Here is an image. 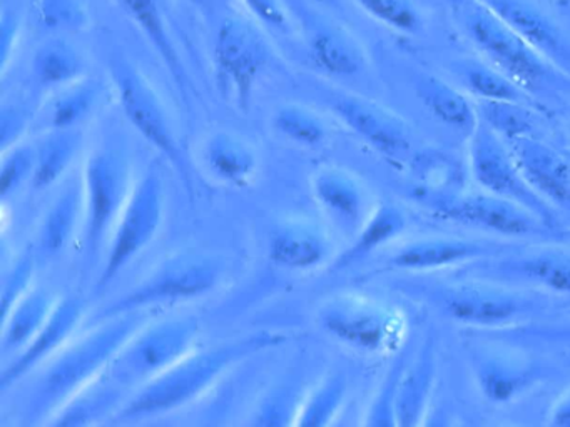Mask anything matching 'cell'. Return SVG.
<instances>
[{
    "mask_svg": "<svg viewBox=\"0 0 570 427\" xmlns=\"http://www.w3.org/2000/svg\"><path fill=\"white\" fill-rule=\"evenodd\" d=\"M145 312L121 314L98 320L79 339L66 344L42 374L29 403L31 423L58 414L66 404L108 373L119 350L145 326Z\"/></svg>",
    "mask_w": 570,
    "mask_h": 427,
    "instance_id": "obj_1",
    "label": "cell"
},
{
    "mask_svg": "<svg viewBox=\"0 0 570 427\" xmlns=\"http://www.w3.org/2000/svg\"><path fill=\"white\" fill-rule=\"evenodd\" d=\"M286 334L256 332L208 349L193 350L185 359L138 387L119 409V420H139L179 409L212 389L236 364L285 342Z\"/></svg>",
    "mask_w": 570,
    "mask_h": 427,
    "instance_id": "obj_2",
    "label": "cell"
},
{
    "mask_svg": "<svg viewBox=\"0 0 570 427\" xmlns=\"http://www.w3.org/2000/svg\"><path fill=\"white\" fill-rule=\"evenodd\" d=\"M406 294L462 326L507 329L537 319L552 309L547 294L493 280L465 277L455 280L415 279L406 282Z\"/></svg>",
    "mask_w": 570,
    "mask_h": 427,
    "instance_id": "obj_3",
    "label": "cell"
},
{
    "mask_svg": "<svg viewBox=\"0 0 570 427\" xmlns=\"http://www.w3.org/2000/svg\"><path fill=\"white\" fill-rule=\"evenodd\" d=\"M466 39L490 66L509 77L533 100L570 93V77L533 50L480 0H460L452 6Z\"/></svg>",
    "mask_w": 570,
    "mask_h": 427,
    "instance_id": "obj_4",
    "label": "cell"
},
{
    "mask_svg": "<svg viewBox=\"0 0 570 427\" xmlns=\"http://www.w3.org/2000/svg\"><path fill=\"white\" fill-rule=\"evenodd\" d=\"M222 260L198 250H186L159 264L135 289L106 307L96 320L138 312L159 304L183 302L208 296L223 277Z\"/></svg>",
    "mask_w": 570,
    "mask_h": 427,
    "instance_id": "obj_5",
    "label": "cell"
},
{
    "mask_svg": "<svg viewBox=\"0 0 570 427\" xmlns=\"http://www.w3.org/2000/svg\"><path fill=\"white\" fill-rule=\"evenodd\" d=\"M198 336L193 317L146 324L119 350L106 376L122 389L141 387L196 350Z\"/></svg>",
    "mask_w": 570,
    "mask_h": 427,
    "instance_id": "obj_6",
    "label": "cell"
},
{
    "mask_svg": "<svg viewBox=\"0 0 570 427\" xmlns=\"http://www.w3.org/2000/svg\"><path fill=\"white\" fill-rule=\"evenodd\" d=\"M318 320L328 336L363 354L393 352L405 337L402 314L365 294L332 297L320 309Z\"/></svg>",
    "mask_w": 570,
    "mask_h": 427,
    "instance_id": "obj_7",
    "label": "cell"
},
{
    "mask_svg": "<svg viewBox=\"0 0 570 427\" xmlns=\"http://www.w3.org/2000/svg\"><path fill=\"white\" fill-rule=\"evenodd\" d=\"M85 249L95 259L112 232L119 214L129 199L132 186L131 163L121 150L102 147L86 160L85 172Z\"/></svg>",
    "mask_w": 570,
    "mask_h": 427,
    "instance_id": "obj_8",
    "label": "cell"
},
{
    "mask_svg": "<svg viewBox=\"0 0 570 427\" xmlns=\"http://www.w3.org/2000/svg\"><path fill=\"white\" fill-rule=\"evenodd\" d=\"M109 72H111L122 112L135 129L178 170L193 199L191 176L158 92L153 89L151 83L136 63L122 53L111 57Z\"/></svg>",
    "mask_w": 570,
    "mask_h": 427,
    "instance_id": "obj_9",
    "label": "cell"
},
{
    "mask_svg": "<svg viewBox=\"0 0 570 427\" xmlns=\"http://www.w3.org/2000/svg\"><path fill=\"white\" fill-rule=\"evenodd\" d=\"M466 359L480 394L497 406L520 399L553 374L549 364L513 340L469 344Z\"/></svg>",
    "mask_w": 570,
    "mask_h": 427,
    "instance_id": "obj_10",
    "label": "cell"
},
{
    "mask_svg": "<svg viewBox=\"0 0 570 427\" xmlns=\"http://www.w3.org/2000/svg\"><path fill=\"white\" fill-rule=\"evenodd\" d=\"M469 163L473 180L492 196L519 203L539 217L547 227L556 229L557 214L527 182L505 140L485 123L479 122L469 137Z\"/></svg>",
    "mask_w": 570,
    "mask_h": 427,
    "instance_id": "obj_11",
    "label": "cell"
},
{
    "mask_svg": "<svg viewBox=\"0 0 570 427\" xmlns=\"http://www.w3.org/2000/svg\"><path fill=\"white\" fill-rule=\"evenodd\" d=\"M165 216V187L156 170H148L132 186L118 222L111 232L108 256L98 280V289H105L116 276L139 256L158 234Z\"/></svg>",
    "mask_w": 570,
    "mask_h": 427,
    "instance_id": "obj_12",
    "label": "cell"
},
{
    "mask_svg": "<svg viewBox=\"0 0 570 427\" xmlns=\"http://www.w3.org/2000/svg\"><path fill=\"white\" fill-rule=\"evenodd\" d=\"M462 276L507 286L570 294V246H515L499 256L476 260Z\"/></svg>",
    "mask_w": 570,
    "mask_h": 427,
    "instance_id": "obj_13",
    "label": "cell"
},
{
    "mask_svg": "<svg viewBox=\"0 0 570 427\" xmlns=\"http://www.w3.org/2000/svg\"><path fill=\"white\" fill-rule=\"evenodd\" d=\"M269 46L262 30L242 17L223 20L216 33V77L223 92L248 109L256 80L269 62Z\"/></svg>",
    "mask_w": 570,
    "mask_h": 427,
    "instance_id": "obj_14",
    "label": "cell"
},
{
    "mask_svg": "<svg viewBox=\"0 0 570 427\" xmlns=\"http://www.w3.org/2000/svg\"><path fill=\"white\" fill-rule=\"evenodd\" d=\"M433 216L509 239L547 237L552 229L519 203L485 192H459L429 203Z\"/></svg>",
    "mask_w": 570,
    "mask_h": 427,
    "instance_id": "obj_15",
    "label": "cell"
},
{
    "mask_svg": "<svg viewBox=\"0 0 570 427\" xmlns=\"http://www.w3.org/2000/svg\"><path fill=\"white\" fill-rule=\"evenodd\" d=\"M330 109L380 156L396 163L410 159L412 130L399 113L375 100L348 92L335 93L330 100Z\"/></svg>",
    "mask_w": 570,
    "mask_h": 427,
    "instance_id": "obj_16",
    "label": "cell"
},
{
    "mask_svg": "<svg viewBox=\"0 0 570 427\" xmlns=\"http://www.w3.org/2000/svg\"><path fill=\"white\" fill-rule=\"evenodd\" d=\"M515 244L487 242L460 237H430L413 240L392 254L386 266L402 272H433L446 267L465 266L513 249Z\"/></svg>",
    "mask_w": 570,
    "mask_h": 427,
    "instance_id": "obj_17",
    "label": "cell"
},
{
    "mask_svg": "<svg viewBox=\"0 0 570 427\" xmlns=\"http://www.w3.org/2000/svg\"><path fill=\"white\" fill-rule=\"evenodd\" d=\"M533 50L570 77V36L529 0H480Z\"/></svg>",
    "mask_w": 570,
    "mask_h": 427,
    "instance_id": "obj_18",
    "label": "cell"
},
{
    "mask_svg": "<svg viewBox=\"0 0 570 427\" xmlns=\"http://www.w3.org/2000/svg\"><path fill=\"white\" fill-rule=\"evenodd\" d=\"M529 186L553 209H570V159L537 136L505 140Z\"/></svg>",
    "mask_w": 570,
    "mask_h": 427,
    "instance_id": "obj_19",
    "label": "cell"
},
{
    "mask_svg": "<svg viewBox=\"0 0 570 427\" xmlns=\"http://www.w3.org/2000/svg\"><path fill=\"white\" fill-rule=\"evenodd\" d=\"M85 300L76 296L61 297L52 310L48 322L36 334L35 339L18 354L14 363L9 364L0 376V390L24 379L32 369L51 360L69 342L85 316Z\"/></svg>",
    "mask_w": 570,
    "mask_h": 427,
    "instance_id": "obj_20",
    "label": "cell"
},
{
    "mask_svg": "<svg viewBox=\"0 0 570 427\" xmlns=\"http://www.w3.org/2000/svg\"><path fill=\"white\" fill-rule=\"evenodd\" d=\"M312 186L316 202L330 222L353 239L373 210L365 186L348 170L336 167L318 170Z\"/></svg>",
    "mask_w": 570,
    "mask_h": 427,
    "instance_id": "obj_21",
    "label": "cell"
},
{
    "mask_svg": "<svg viewBox=\"0 0 570 427\" xmlns=\"http://www.w3.org/2000/svg\"><path fill=\"white\" fill-rule=\"evenodd\" d=\"M436 369L435 337L426 336L400 377L395 397L396 426L413 427L423 423L435 389Z\"/></svg>",
    "mask_w": 570,
    "mask_h": 427,
    "instance_id": "obj_22",
    "label": "cell"
},
{
    "mask_svg": "<svg viewBox=\"0 0 570 427\" xmlns=\"http://www.w3.org/2000/svg\"><path fill=\"white\" fill-rule=\"evenodd\" d=\"M268 256L272 262L286 269H315L328 259L330 240L315 224H282L272 234Z\"/></svg>",
    "mask_w": 570,
    "mask_h": 427,
    "instance_id": "obj_23",
    "label": "cell"
},
{
    "mask_svg": "<svg viewBox=\"0 0 570 427\" xmlns=\"http://www.w3.org/2000/svg\"><path fill=\"white\" fill-rule=\"evenodd\" d=\"M308 43L316 67L330 76H358L368 63L360 40L340 23L325 20L316 23Z\"/></svg>",
    "mask_w": 570,
    "mask_h": 427,
    "instance_id": "obj_24",
    "label": "cell"
},
{
    "mask_svg": "<svg viewBox=\"0 0 570 427\" xmlns=\"http://www.w3.org/2000/svg\"><path fill=\"white\" fill-rule=\"evenodd\" d=\"M413 83L416 99L429 110L433 119L449 129L465 133L466 137L476 129L480 122L476 106L470 102L462 90L440 77L425 72L419 73Z\"/></svg>",
    "mask_w": 570,
    "mask_h": 427,
    "instance_id": "obj_25",
    "label": "cell"
},
{
    "mask_svg": "<svg viewBox=\"0 0 570 427\" xmlns=\"http://www.w3.org/2000/svg\"><path fill=\"white\" fill-rule=\"evenodd\" d=\"M85 182L72 179L51 203L39 232V244L46 256L55 257L65 252L75 240L79 226L85 227Z\"/></svg>",
    "mask_w": 570,
    "mask_h": 427,
    "instance_id": "obj_26",
    "label": "cell"
},
{
    "mask_svg": "<svg viewBox=\"0 0 570 427\" xmlns=\"http://www.w3.org/2000/svg\"><path fill=\"white\" fill-rule=\"evenodd\" d=\"M203 159L209 172L225 183L245 186L258 170L253 147L235 133L216 132L203 146Z\"/></svg>",
    "mask_w": 570,
    "mask_h": 427,
    "instance_id": "obj_27",
    "label": "cell"
},
{
    "mask_svg": "<svg viewBox=\"0 0 570 427\" xmlns=\"http://www.w3.org/2000/svg\"><path fill=\"white\" fill-rule=\"evenodd\" d=\"M58 300L49 290H29L2 319V352H21L48 322Z\"/></svg>",
    "mask_w": 570,
    "mask_h": 427,
    "instance_id": "obj_28",
    "label": "cell"
},
{
    "mask_svg": "<svg viewBox=\"0 0 570 427\" xmlns=\"http://www.w3.org/2000/svg\"><path fill=\"white\" fill-rule=\"evenodd\" d=\"M116 3L125 10L126 16L131 17L132 22L148 37L149 42L165 62L166 69L169 70L173 79L178 83L179 89L186 92L188 90V77H186L185 67H183L171 33H169L168 26H166L161 0H116Z\"/></svg>",
    "mask_w": 570,
    "mask_h": 427,
    "instance_id": "obj_29",
    "label": "cell"
},
{
    "mask_svg": "<svg viewBox=\"0 0 570 427\" xmlns=\"http://www.w3.org/2000/svg\"><path fill=\"white\" fill-rule=\"evenodd\" d=\"M406 229V217L393 203L383 202L373 207L362 229L355 234L348 249L336 260V269H345L352 264L366 259L370 254L399 239Z\"/></svg>",
    "mask_w": 570,
    "mask_h": 427,
    "instance_id": "obj_30",
    "label": "cell"
},
{
    "mask_svg": "<svg viewBox=\"0 0 570 427\" xmlns=\"http://www.w3.org/2000/svg\"><path fill=\"white\" fill-rule=\"evenodd\" d=\"M82 136L76 129H49L36 146V170L32 187L46 190L66 176L81 152Z\"/></svg>",
    "mask_w": 570,
    "mask_h": 427,
    "instance_id": "obj_31",
    "label": "cell"
},
{
    "mask_svg": "<svg viewBox=\"0 0 570 427\" xmlns=\"http://www.w3.org/2000/svg\"><path fill=\"white\" fill-rule=\"evenodd\" d=\"M452 70L463 89L476 100H493V102L532 103V97L527 96L509 77L485 60L459 59L452 62Z\"/></svg>",
    "mask_w": 570,
    "mask_h": 427,
    "instance_id": "obj_32",
    "label": "cell"
},
{
    "mask_svg": "<svg viewBox=\"0 0 570 427\" xmlns=\"http://www.w3.org/2000/svg\"><path fill=\"white\" fill-rule=\"evenodd\" d=\"M32 76L41 89H65L82 79L85 60L68 40H48L36 50Z\"/></svg>",
    "mask_w": 570,
    "mask_h": 427,
    "instance_id": "obj_33",
    "label": "cell"
},
{
    "mask_svg": "<svg viewBox=\"0 0 570 427\" xmlns=\"http://www.w3.org/2000/svg\"><path fill=\"white\" fill-rule=\"evenodd\" d=\"M415 166L416 199L430 203L460 192L462 173L450 157L425 152L412 157Z\"/></svg>",
    "mask_w": 570,
    "mask_h": 427,
    "instance_id": "obj_34",
    "label": "cell"
},
{
    "mask_svg": "<svg viewBox=\"0 0 570 427\" xmlns=\"http://www.w3.org/2000/svg\"><path fill=\"white\" fill-rule=\"evenodd\" d=\"M96 380L95 384L82 390L71 403L66 404L58 413V417L51 423L56 426H82V424L96 423V419L115 409L121 400L122 387L112 383L108 376Z\"/></svg>",
    "mask_w": 570,
    "mask_h": 427,
    "instance_id": "obj_35",
    "label": "cell"
},
{
    "mask_svg": "<svg viewBox=\"0 0 570 427\" xmlns=\"http://www.w3.org/2000/svg\"><path fill=\"white\" fill-rule=\"evenodd\" d=\"M346 396L348 379L345 374H330L299 404L295 426H328L342 410Z\"/></svg>",
    "mask_w": 570,
    "mask_h": 427,
    "instance_id": "obj_36",
    "label": "cell"
},
{
    "mask_svg": "<svg viewBox=\"0 0 570 427\" xmlns=\"http://www.w3.org/2000/svg\"><path fill=\"white\" fill-rule=\"evenodd\" d=\"M101 97V86L82 77L61 89L48 109L49 129H76L91 116Z\"/></svg>",
    "mask_w": 570,
    "mask_h": 427,
    "instance_id": "obj_37",
    "label": "cell"
},
{
    "mask_svg": "<svg viewBox=\"0 0 570 427\" xmlns=\"http://www.w3.org/2000/svg\"><path fill=\"white\" fill-rule=\"evenodd\" d=\"M475 106L480 122L490 127L503 140L537 136V119L530 103L476 100Z\"/></svg>",
    "mask_w": 570,
    "mask_h": 427,
    "instance_id": "obj_38",
    "label": "cell"
},
{
    "mask_svg": "<svg viewBox=\"0 0 570 427\" xmlns=\"http://www.w3.org/2000/svg\"><path fill=\"white\" fill-rule=\"evenodd\" d=\"M273 127L286 139L305 147H318L328 137V129L318 113L298 103L279 106L273 113Z\"/></svg>",
    "mask_w": 570,
    "mask_h": 427,
    "instance_id": "obj_39",
    "label": "cell"
},
{
    "mask_svg": "<svg viewBox=\"0 0 570 427\" xmlns=\"http://www.w3.org/2000/svg\"><path fill=\"white\" fill-rule=\"evenodd\" d=\"M366 16L395 32L415 36L422 30L423 19L412 0H353Z\"/></svg>",
    "mask_w": 570,
    "mask_h": 427,
    "instance_id": "obj_40",
    "label": "cell"
},
{
    "mask_svg": "<svg viewBox=\"0 0 570 427\" xmlns=\"http://www.w3.org/2000/svg\"><path fill=\"white\" fill-rule=\"evenodd\" d=\"M36 147L16 146L4 150L2 169H0V193L8 199L11 193L18 192L22 183L32 180L36 170Z\"/></svg>",
    "mask_w": 570,
    "mask_h": 427,
    "instance_id": "obj_41",
    "label": "cell"
},
{
    "mask_svg": "<svg viewBox=\"0 0 570 427\" xmlns=\"http://www.w3.org/2000/svg\"><path fill=\"white\" fill-rule=\"evenodd\" d=\"M409 359L410 357L406 356V352H402L393 360L382 386H380L379 394H376L368 413H366L365 424H368V426H396V389H399L400 377H402L403 369H405Z\"/></svg>",
    "mask_w": 570,
    "mask_h": 427,
    "instance_id": "obj_42",
    "label": "cell"
},
{
    "mask_svg": "<svg viewBox=\"0 0 570 427\" xmlns=\"http://www.w3.org/2000/svg\"><path fill=\"white\" fill-rule=\"evenodd\" d=\"M36 16L41 26L56 32H71L88 23V12L81 0H38Z\"/></svg>",
    "mask_w": 570,
    "mask_h": 427,
    "instance_id": "obj_43",
    "label": "cell"
},
{
    "mask_svg": "<svg viewBox=\"0 0 570 427\" xmlns=\"http://www.w3.org/2000/svg\"><path fill=\"white\" fill-rule=\"evenodd\" d=\"M36 260L32 250H28L24 256L16 260L12 269L6 274L2 282V299H0V309H2V319L11 312L12 307L31 290L32 277H35Z\"/></svg>",
    "mask_w": 570,
    "mask_h": 427,
    "instance_id": "obj_44",
    "label": "cell"
},
{
    "mask_svg": "<svg viewBox=\"0 0 570 427\" xmlns=\"http://www.w3.org/2000/svg\"><path fill=\"white\" fill-rule=\"evenodd\" d=\"M299 404H295V396L289 390L273 393L265 403L259 406L258 413L253 417V424L258 426H282V424H295Z\"/></svg>",
    "mask_w": 570,
    "mask_h": 427,
    "instance_id": "obj_45",
    "label": "cell"
},
{
    "mask_svg": "<svg viewBox=\"0 0 570 427\" xmlns=\"http://www.w3.org/2000/svg\"><path fill=\"white\" fill-rule=\"evenodd\" d=\"M243 6L263 26L279 32L292 29V19L282 0H242Z\"/></svg>",
    "mask_w": 570,
    "mask_h": 427,
    "instance_id": "obj_46",
    "label": "cell"
},
{
    "mask_svg": "<svg viewBox=\"0 0 570 427\" xmlns=\"http://www.w3.org/2000/svg\"><path fill=\"white\" fill-rule=\"evenodd\" d=\"M2 122H0V133H2V150L16 146L19 137L24 133L29 126V116L21 107H8L2 109Z\"/></svg>",
    "mask_w": 570,
    "mask_h": 427,
    "instance_id": "obj_47",
    "label": "cell"
},
{
    "mask_svg": "<svg viewBox=\"0 0 570 427\" xmlns=\"http://www.w3.org/2000/svg\"><path fill=\"white\" fill-rule=\"evenodd\" d=\"M19 23L16 16H9L4 12L2 16V67L8 69L9 57H11L12 50L16 49V42H18Z\"/></svg>",
    "mask_w": 570,
    "mask_h": 427,
    "instance_id": "obj_48",
    "label": "cell"
},
{
    "mask_svg": "<svg viewBox=\"0 0 570 427\" xmlns=\"http://www.w3.org/2000/svg\"><path fill=\"white\" fill-rule=\"evenodd\" d=\"M515 336H509V339H522V337H549V339H570V327L560 326V327H542V329H527L525 332L523 330L517 329Z\"/></svg>",
    "mask_w": 570,
    "mask_h": 427,
    "instance_id": "obj_49",
    "label": "cell"
},
{
    "mask_svg": "<svg viewBox=\"0 0 570 427\" xmlns=\"http://www.w3.org/2000/svg\"><path fill=\"white\" fill-rule=\"evenodd\" d=\"M550 426L570 427V389L560 397L549 414Z\"/></svg>",
    "mask_w": 570,
    "mask_h": 427,
    "instance_id": "obj_50",
    "label": "cell"
},
{
    "mask_svg": "<svg viewBox=\"0 0 570 427\" xmlns=\"http://www.w3.org/2000/svg\"><path fill=\"white\" fill-rule=\"evenodd\" d=\"M446 2H450V6H455V3L460 2V0H446Z\"/></svg>",
    "mask_w": 570,
    "mask_h": 427,
    "instance_id": "obj_51",
    "label": "cell"
},
{
    "mask_svg": "<svg viewBox=\"0 0 570 427\" xmlns=\"http://www.w3.org/2000/svg\"><path fill=\"white\" fill-rule=\"evenodd\" d=\"M570 130V129H569Z\"/></svg>",
    "mask_w": 570,
    "mask_h": 427,
    "instance_id": "obj_52",
    "label": "cell"
}]
</instances>
